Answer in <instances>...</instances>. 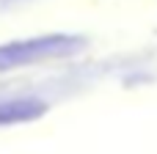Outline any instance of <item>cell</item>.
I'll return each instance as SVG.
<instances>
[{"label":"cell","instance_id":"cell-1","mask_svg":"<svg viewBox=\"0 0 157 154\" xmlns=\"http://www.w3.org/2000/svg\"><path fill=\"white\" fill-rule=\"evenodd\" d=\"M69 47L66 36H50V39H36V41H14L0 47V69H14L19 63H30L36 58L63 52Z\"/></svg>","mask_w":157,"mask_h":154},{"label":"cell","instance_id":"cell-2","mask_svg":"<svg viewBox=\"0 0 157 154\" xmlns=\"http://www.w3.org/2000/svg\"><path fill=\"white\" fill-rule=\"evenodd\" d=\"M44 113H47V102H41V99H11V102L0 105V127L36 121Z\"/></svg>","mask_w":157,"mask_h":154}]
</instances>
